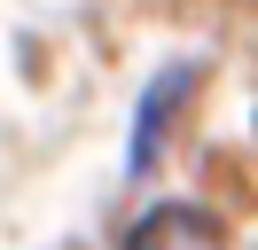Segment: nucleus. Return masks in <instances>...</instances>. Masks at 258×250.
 I'll list each match as a JSON object with an SVG mask.
<instances>
[{"mask_svg": "<svg viewBox=\"0 0 258 250\" xmlns=\"http://www.w3.org/2000/svg\"><path fill=\"white\" fill-rule=\"evenodd\" d=\"M125 250H227V234H219V219L196 211V203H157V211L125 234Z\"/></svg>", "mask_w": 258, "mask_h": 250, "instance_id": "f257e3e1", "label": "nucleus"}]
</instances>
